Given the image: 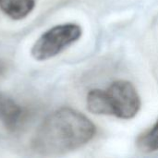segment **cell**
Returning a JSON list of instances; mask_svg holds the SVG:
<instances>
[{
	"label": "cell",
	"instance_id": "6",
	"mask_svg": "<svg viewBox=\"0 0 158 158\" xmlns=\"http://www.w3.org/2000/svg\"><path fill=\"white\" fill-rule=\"evenodd\" d=\"M86 105L88 110L93 114L111 116V111L106 97V90H101V89L91 90L87 94Z\"/></svg>",
	"mask_w": 158,
	"mask_h": 158
},
{
	"label": "cell",
	"instance_id": "1",
	"mask_svg": "<svg viewBox=\"0 0 158 158\" xmlns=\"http://www.w3.org/2000/svg\"><path fill=\"white\" fill-rule=\"evenodd\" d=\"M96 127L82 113L62 107L48 115L37 129L32 148L44 156H56L79 149L95 135Z\"/></svg>",
	"mask_w": 158,
	"mask_h": 158
},
{
	"label": "cell",
	"instance_id": "5",
	"mask_svg": "<svg viewBox=\"0 0 158 158\" xmlns=\"http://www.w3.org/2000/svg\"><path fill=\"white\" fill-rule=\"evenodd\" d=\"M34 0H0V9L13 19L27 17L34 8Z\"/></svg>",
	"mask_w": 158,
	"mask_h": 158
},
{
	"label": "cell",
	"instance_id": "4",
	"mask_svg": "<svg viewBox=\"0 0 158 158\" xmlns=\"http://www.w3.org/2000/svg\"><path fill=\"white\" fill-rule=\"evenodd\" d=\"M23 111L10 96L0 92V121L9 130H14L21 121Z\"/></svg>",
	"mask_w": 158,
	"mask_h": 158
},
{
	"label": "cell",
	"instance_id": "3",
	"mask_svg": "<svg viewBox=\"0 0 158 158\" xmlns=\"http://www.w3.org/2000/svg\"><path fill=\"white\" fill-rule=\"evenodd\" d=\"M111 116L122 119L133 118L141 108V98L134 85L125 80H118L106 90Z\"/></svg>",
	"mask_w": 158,
	"mask_h": 158
},
{
	"label": "cell",
	"instance_id": "2",
	"mask_svg": "<svg viewBox=\"0 0 158 158\" xmlns=\"http://www.w3.org/2000/svg\"><path fill=\"white\" fill-rule=\"evenodd\" d=\"M81 33V28L78 24L56 25L39 37L31 48V56L39 61L52 58L77 42Z\"/></svg>",
	"mask_w": 158,
	"mask_h": 158
},
{
	"label": "cell",
	"instance_id": "7",
	"mask_svg": "<svg viewBox=\"0 0 158 158\" xmlns=\"http://www.w3.org/2000/svg\"><path fill=\"white\" fill-rule=\"evenodd\" d=\"M136 144L138 149L144 153L158 151V119L150 130L138 137Z\"/></svg>",
	"mask_w": 158,
	"mask_h": 158
}]
</instances>
